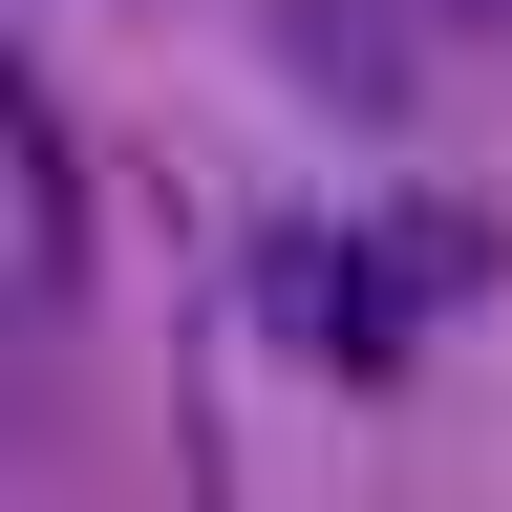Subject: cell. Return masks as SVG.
Masks as SVG:
<instances>
[{
	"mask_svg": "<svg viewBox=\"0 0 512 512\" xmlns=\"http://www.w3.org/2000/svg\"><path fill=\"white\" fill-rule=\"evenodd\" d=\"M299 64H320V107H384V0H299Z\"/></svg>",
	"mask_w": 512,
	"mask_h": 512,
	"instance_id": "obj_1",
	"label": "cell"
}]
</instances>
